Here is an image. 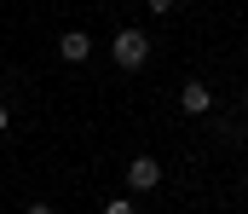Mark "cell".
Here are the masks:
<instances>
[{
  "mask_svg": "<svg viewBox=\"0 0 248 214\" xmlns=\"http://www.w3.org/2000/svg\"><path fill=\"white\" fill-rule=\"evenodd\" d=\"M110 58H116V70H144V58H150V35H144V29H116Z\"/></svg>",
  "mask_w": 248,
  "mask_h": 214,
  "instance_id": "1",
  "label": "cell"
},
{
  "mask_svg": "<svg viewBox=\"0 0 248 214\" xmlns=\"http://www.w3.org/2000/svg\"><path fill=\"white\" fill-rule=\"evenodd\" d=\"M156 185H162V162H156V156H133V162H127V191L144 197V191H156Z\"/></svg>",
  "mask_w": 248,
  "mask_h": 214,
  "instance_id": "2",
  "label": "cell"
},
{
  "mask_svg": "<svg viewBox=\"0 0 248 214\" xmlns=\"http://www.w3.org/2000/svg\"><path fill=\"white\" fill-rule=\"evenodd\" d=\"M58 58L63 64H87V58H93V35H87V29H63L58 35Z\"/></svg>",
  "mask_w": 248,
  "mask_h": 214,
  "instance_id": "3",
  "label": "cell"
},
{
  "mask_svg": "<svg viewBox=\"0 0 248 214\" xmlns=\"http://www.w3.org/2000/svg\"><path fill=\"white\" fill-rule=\"evenodd\" d=\"M179 110H185V116H208V110H214V87H208V81H185Z\"/></svg>",
  "mask_w": 248,
  "mask_h": 214,
  "instance_id": "4",
  "label": "cell"
},
{
  "mask_svg": "<svg viewBox=\"0 0 248 214\" xmlns=\"http://www.w3.org/2000/svg\"><path fill=\"white\" fill-rule=\"evenodd\" d=\"M104 214H139V209H133V197H110V203H104Z\"/></svg>",
  "mask_w": 248,
  "mask_h": 214,
  "instance_id": "5",
  "label": "cell"
},
{
  "mask_svg": "<svg viewBox=\"0 0 248 214\" xmlns=\"http://www.w3.org/2000/svg\"><path fill=\"white\" fill-rule=\"evenodd\" d=\"M144 6H150L156 17H168V12H173V0H144Z\"/></svg>",
  "mask_w": 248,
  "mask_h": 214,
  "instance_id": "6",
  "label": "cell"
},
{
  "mask_svg": "<svg viewBox=\"0 0 248 214\" xmlns=\"http://www.w3.org/2000/svg\"><path fill=\"white\" fill-rule=\"evenodd\" d=\"M23 214H58V209H52V203H29Z\"/></svg>",
  "mask_w": 248,
  "mask_h": 214,
  "instance_id": "7",
  "label": "cell"
},
{
  "mask_svg": "<svg viewBox=\"0 0 248 214\" xmlns=\"http://www.w3.org/2000/svg\"><path fill=\"white\" fill-rule=\"evenodd\" d=\"M6 122H12V110H6V104H0V133H6Z\"/></svg>",
  "mask_w": 248,
  "mask_h": 214,
  "instance_id": "8",
  "label": "cell"
},
{
  "mask_svg": "<svg viewBox=\"0 0 248 214\" xmlns=\"http://www.w3.org/2000/svg\"><path fill=\"white\" fill-rule=\"evenodd\" d=\"M243 104H248V87H243Z\"/></svg>",
  "mask_w": 248,
  "mask_h": 214,
  "instance_id": "9",
  "label": "cell"
}]
</instances>
